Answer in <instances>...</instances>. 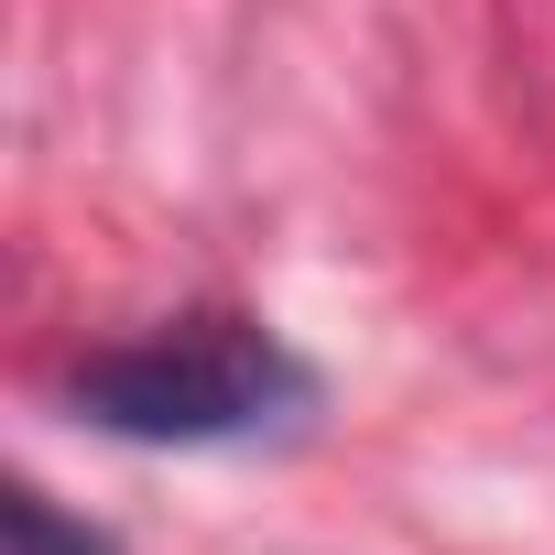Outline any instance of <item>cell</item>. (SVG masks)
<instances>
[{
  "instance_id": "cell-1",
  "label": "cell",
  "mask_w": 555,
  "mask_h": 555,
  "mask_svg": "<svg viewBox=\"0 0 555 555\" xmlns=\"http://www.w3.org/2000/svg\"><path fill=\"white\" fill-rule=\"evenodd\" d=\"M77 425L120 447H240V436H284L317 414V371L272 338L261 317H164L66 371Z\"/></svg>"
},
{
  "instance_id": "cell-2",
  "label": "cell",
  "mask_w": 555,
  "mask_h": 555,
  "mask_svg": "<svg viewBox=\"0 0 555 555\" xmlns=\"http://www.w3.org/2000/svg\"><path fill=\"white\" fill-rule=\"evenodd\" d=\"M0 555H120V533L88 522V512H66L55 490L12 479V501H0Z\"/></svg>"
}]
</instances>
